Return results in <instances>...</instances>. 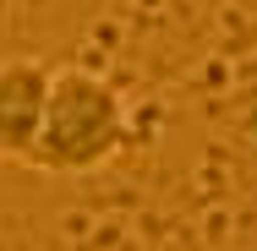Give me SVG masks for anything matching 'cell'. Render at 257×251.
<instances>
[{
  "label": "cell",
  "mask_w": 257,
  "mask_h": 251,
  "mask_svg": "<svg viewBox=\"0 0 257 251\" xmlns=\"http://www.w3.org/2000/svg\"><path fill=\"white\" fill-rule=\"evenodd\" d=\"M126 137H132V109L120 88L88 66H60L50 71V88H44V115H39L28 169L88 175L126 148Z\"/></svg>",
  "instance_id": "6da1fadb"
},
{
  "label": "cell",
  "mask_w": 257,
  "mask_h": 251,
  "mask_svg": "<svg viewBox=\"0 0 257 251\" xmlns=\"http://www.w3.org/2000/svg\"><path fill=\"white\" fill-rule=\"evenodd\" d=\"M50 66L44 60H0V164H28L39 115H44Z\"/></svg>",
  "instance_id": "7a4b0ae2"
}]
</instances>
